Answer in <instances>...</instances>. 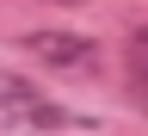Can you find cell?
Instances as JSON below:
<instances>
[{"label": "cell", "instance_id": "1", "mask_svg": "<svg viewBox=\"0 0 148 136\" xmlns=\"http://www.w3.org/2000/svg\"><path fill=\"white\" fill-rule=\"evenodd\" d=\"M0 124H12V130H92V118H74L56 99H43L37 87L6 81V74H0Z\"/></svg>", "mask_w": 148, "mask_h": 136}, {"label": "cell", "instance_id": "2", "mask_svg": "<svg viewBox=\"0 0 148 136\" xmlns=\"http://www.w3.org/2000/svg\"><path fill=\"white\" fill-rule=\"evenodd\" d=\"M25 50H31V62H43L56 74H99V62H105L99 43L80 37V31H31Z\"/></svg>", "mask_w": 148, "mask_h": 136}, {"label": "cell", "instance_id": "4", "mask_svg": "<svg viewBox=\"0 0 148 136\" xmlns=\"http://www.w3.org/2000/svg\"><path fill=\"white\" fill-rule=\"evenodd\" d=\"M62 6H74V0H62Z\"/></svg>", "mask_w": 148, "mask_h": 136}, {"label": "cell", "instance_id": "3", "mask_svg": "<svg viewBox=\"0 0 148 136\" xmlns=\"http://www.w3.org/2000/svg\"><path fill=\"white\" fill-rule=\"evenodd\" d=\"M130 93H136L142 111H148V56H136V62H130Z\"/></svg>", "mask_w": 148, "mask_h": 136}]
</instances>
